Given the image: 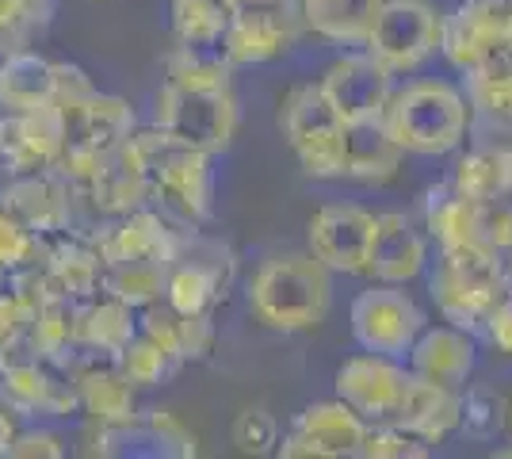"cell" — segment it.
<instances>
[{
    "instance_id": "cell-1",
    "label": "cell",
    "mask_w": 512,
    "mask_h": 459,
    "mask_svg": "<svg viewBox=\"0 0 512 459\" xmlns=\"http://www.w3.org/2000/svg\"><path fill=\"white\" fill-rule=\"evenodd\" d=\"M130 150L150 180V207L176 226H203L214 211L211 153L195 150L161 127L130 134Z\"/></svg>"
},
{
    "instance_id": "cell-2",
    "label": "cell",
    "mask_w": 512,
    "mask_h": 459,
    "mask_svg": "<svg viewBox=\"0 0 512 459\" xmlns=\"http://www.w3.org/2000/svg\"><path fill=\"white\" fill-rule=\"evenodd\" d=\"M333 303L329 268L314 253H283L256 268L249 310L276 333H302L325 322Z\"/></svg>"
},
{
    "instance_id": "cell-3",
    "label": "cell",
    "mask_w": 512,
    "mask_h": 459,
    "mask_svg": "<svg viewBox=\"0 0 512 459\" xmlns=\"http://www.w3.org/2000/svg\"><path fill=\"white\" fill-rule=\"evenodd\" d=\"M383 127L406 153H451L467 138L470 111L459 88L444 81H413L390 92L383 108Z\"/></svg>"
},
{
    "instance_id": "cell-4",
    "label": "cell",
    "mask_w": 512,
    "mask_h": 459,
    "mask_svg": "<svg viewBox=\"0 0 512 459\" xmlns=\"http://www.w3.org/2000/svg\"><path fill=\"white\" fill-rule=\"evenodd\" d=\"M153 127L203 153H222L237 134L234 85H184L161 81L153 96Z\"/></svg>"
},
{
    "instance_id": "cell-5",
    "label": "cell",
    "mask_w": 512,
    "mask_h": 459,
    "mask_svg": "<svg viewBox=\"0 0 512 459\" xmlns=\"http://www.w3.org/2000/svg\"><path fill=\"white\" fill-rule=\"evenodd\" d=\"M428 295L451 326H486L490 310L505 295L501 257L490 249H440V261L428 276Z\"/></svg>"
},
{
    "instance_id": "cell-6",
    "label": "cell",
    "mask_w": 512,
    "mask_h": 459,
    "mask_svg": "<svg viewBox=\"0 0 512 459\" xmlns=\"http://www.w3.org/2000/svg\"><path fill=\"white\" fill-rule=\"evenodd\" d=\"M65 108V142L58 169L69 180H85L92 176V169L111 157L127 142L130 134L138 131V115L123 96L111 92H88L85 100L62 104Z\"/></svg>"
},
{
    "instance_id": "cell-7",
    "label": "cell",
    "mask_w": 512,
    "mask_h": 459,
    "mask_svg": "<svg viewBox=\"0 0 512 459\" xmlns=\"http://www.w3.org/2000/svg\"><path fill=\"white\" fill-rule=\"evenodd\" d=\"M279 127L299 157L302 173L314 180H341L344 173V119L333 111L318 85H295L283 96Z\"/></svg>"
},
{
    "instance_id": "cell-8",
    "label": "cell",
    "mask_w": 512,
    "mask_h": 459,
    "mask_svg": "<svg viewBox=\"0 0 512 459\" xmlns=\"http://www.w3.org/2000/svg\"><path fill=\"white\" fill-rule=\"evenodd\" d=\"M440 23L428 0H383L363 46L390 73H409L436 54Z\"/></svg>"
},
{
    "instance_id": "cell-9",
    "label": "cell",
    "mask_w": 512,
    "mask_h": 459,
    "mask_svg": "<svg viewBox=\"0 0 512 459\" xmlns=\"http://www.w3.org/2000/svg\"><path fill=\"white\" fill-rule=\"evenodd\" d=\"M0 207L35 238H58L77 222L73 184L58 165L8 173L0 180Z\"/></svg>"
},
{
    "instance_id": "cell-10",
    "label": "cell",
    "mask_w": 512,
    "mask_h": 459,
    "mask_svg": "<svg viewBox=\"0 0 512 459\" xmlns=\"http://www.w3.org/2000/svg\"><path fill=\"white\" fill-rule=\"evenodd\" d=\"M302 27L299 0H256L230 12L222 46L234 66H260L299 43Z\"/></svg>"
},
{
    "instance_id": "cell-11",
    "label": "cell",
    "mask_w": 512,
    "mask_h": 459,
    "mask_svg": "<svg viewBox=\"0 0 512 459\" xmlns=\"http://www.w3.org/2000/svg\"><path fill=\"white\" fill-rule=\"evenodd\" d=\"M440 50L459 73L512 54V0H467L440 23Z\"/></svg>"
},
{
    "instance_id": "cell-12",
    "label": "cell",
    "mask_w": 512,
    "mask_h": 459,
    "mask_svg": "<svg viewBox=\"0 0 512 459\" xmlns=\"http://www.w3.org/2000/svg\"><path fill=\"white\" fill-rule=\"evenodd\" d=\"M425 329V310L413 303L402 284H375L356 295L352 303V337L363 352L379 356H406L417 333Z\"/></svg>"
},
{
    "instance_id": "cell-13",
    "label": "cell",
    "mask_w": 512,
    "mask_h": 459,
    "mask_svg": "<svg viewBox=\"0 0 512 459\" xmlns=\"http://www.w3.org/2000/svg\"><path fill=\"white\" fill-rule=\"evenodd\" d=\"M367 425L371 421H363L344 402H314L295 417L276 452L287 459H352L360 456Z\"/></svg>"
},
{
    "instance_id": "cell-14",
    "label": "cell",
    "mask_w": 512,
    "mask_h": 459,
    "mask_svg": "<svg viewBox=\"0 0 512 459\" xmlns=\"http://www.w3.org/2000/svg\"><path fill=\"white\" fill-rule=\"evenodd\" d=\"M409 383H413V372L394 364V356H379V352H360V356L344 360V368L337 372L341 402L375 425L394 421V414L406 402Z\"/></svg>"
},
{
    "instance_id": "cell-15",
    "label": "cell",
    "mask_w": 512,
    "mask_h": 459,
    "mask_svg": "<svg viewBox=\"0 0 512 459\" xmlns=\"http://www.w3.org/2000/svg\"><path fill=\"white\" fill-rule=\"evenodd\" d=\"M318 88L333 111L344 123H363V119H379L394 92V73L379 66L367 50L363 54H344L333 66L321 73Z\"/></svg>"
},
{
    "instance_id": "cell-16",
    "label": "cell",
    "mask_w": 512,
    "mask_h": 459,
    "mask_svg": "<svg viewBox=\"0 0 512 459\" xmlns=\"http://www.w3.org/2000/svg\"><path fill=\"white\" fill-rule=\"evenodd\" d=\"M371 234H375V215L371 211L352 207V203H329L310 219V253L329 272L363 276Z\"/></svg>"
},
{
    "instance_id": "cell-17",
    "label": "cell",
    "mask_w": 512,
    "mask_h": 459,
    "mask_svg": "<svg viewBox=\"0 0 512 459\" xmlns=\"http://www.w3.org/2000/svg\"><path fill=\"white\" fill-rule=\"evenodd\" d=\"M467 77V134L474 146H512V54H501Z\"/></svg>"
},
{
    "instance_id": "cell-18",
    "label": "cell",
    "mask_w": 512,
    "mask_h": 459,
    "mask_svg": "<svg viewBox=\"0 0 512 459\" xmlns=\"http://www.w3.org/2000/svg\"><path fill=\"white\" fill-rule=\"evenodd\" d=\"M0 406L16 417H69L81 410L69 372L50 360H35L0 375Z\"/></svg>"
},
{
    "instance_id": "cell-19",
    "label": "cell",
    "mask_w": 512,
    "mask_h": 459,
    "mask_svg": "<svg viewBox=\"0 0 512 459\" xmlns=\"http://www.w3.org/2000/svg\"><path fill=\"white\" fill-rule=\"evenodd\" d=\"M428 245L421 230L402 215V211H386L375 215V234H371V249H367V272L379 284H409L425 272Z\"/></svg>"
},
{
    "instance_id": "cell-20",
    "label": "cell",
    "mask_w": 512,
    "mask_h": 459,
    "mask_svg": "<svg viewBox=\"0 0 512 459\" xmlns=\"http://www.w3.org/2000/svg\"><path fill=\"white\" fill-rule=\"evenodd\" d=\"M425 226L440 241V249H490V226H486V203L470 199L455 184L432 188L425 199Z\"/></svg>"
},
{
    "instance_id": "cell-21",
    "label": "cell",
    "mask_w": 512,
    "mask_h": 459,
    "mask_svg": "<svg viewBox=\"0 0 512 459\" xmlns=\"http://www.w3.org/2000/svg\"><path fill=\"white\" fill-rule=\"evenodd\" d=\"M409 372L448 391H467L470 372H474V345H470L467 329H421L417 341L409 345Z\"/></svg>"
},
{
    "instance_id": "cell-22",
    "label": "cell",
    "mask_w": 512,
    "mask_h": 459,
    "mask_svg": "<svg viewBox=\"0 0 512 459\" xmlns=\"http://www.w3.org/2000/svg\"><path fill=\"white\" fill-rule=\"evenodd\" d=\"M43 268L50 291H62L69 299H92L100 295V276H104V257L92 234L65 230L58 238H46Z\"/></svg>"
},
{
    "instance_id": "cell-23",
    "label": "cell",
    "mask_w": 512,
    "mask_h": 459,
    "mask_svg": "<svg viewBox=\"0 0 512 459\" xmlns=\"http://www.w3.org/2000/svg\"><path fill=\"white\" fill-rule=\"evenodd\" d=\"M58 104V62L35 46L0 54V108L23 111Z\"/></svg>"
},
{
    "instance_id": "cell-24",
    "label": "cell",
    "mask_w": 512,
    "mask_h": 459,
    "mask_svg": "<svg viewBox=\"0 0 512 459\" xmlns=\"http://www.w3.org/2000/svg\"><path fill=\"white\" fill-rule=\"evenodd\" d=\"M406 150L390 138L383 119H363V123H344V173L348 180L363 184H386L402 169Z\"/></svg>"
},
{
    "instance_id": "cell-25",
    "label": "cell",
    "mask_w": 512,
    "mask_h": 459,
    "mask_svg": "<svg viewBox=\"0 0 512 459\" xmlns=\"http://www.w3.org/2000/svg\"><path fill=\"white\" fill-rule=\"evenodd\" d=\"M459 410H463V391H448V387H436V383H425L413 375L406 402L390 425L421 437L425 444H436L448 437L451 429H459Z\"/></svg>"
},
{
    "instance_id": "cell-26",
    "label": "cell",
    "mask_w": 512,
    "mask_h": 459,
    "mask_svg": "<svg viewBox=\"0 0 512 459\" xmlns=\"http://www.w3.org/2000/svg\"><path fill=\"white\" fill-rule=\"evenodd\" d=\"M138 333V310L115 295H92L81 299V314H77V341L88 349L100 352H123L130 337Z\"/></svg>"
},
{
    "instance_id": "cell-27",
    "label": "cell",
    "mask_w": 512,
    "mask_h": 459,
    "mask_svg": "<svg viewBox=\"0 0 512 459\" xmlns=\"http://www.w3.org/2000/svg\"><path fill=\"white\" fill-rule=\"evenodd\" d=\"M226 287H230V280L207 264L172 261L161 303L176 314H214V306L226 299Z\"/></svg>"
},
{
    "instance_id": "cell-28",
    "label": "cell",
    "mask_w": 512,
    "mask_h": 459,
    "mask_svg": "<svg viewBox=\"0 0 512 459\" xmlns=\"http://www.w3.org/2000/svg\"><path fill=\"white\" fill-rule=\"evenodd\" d=\"M383 0H299L302 23L333 43H363Z\"/></svg>"
},
{
    "instance_id": "cell-29",
    "label": "cell",
    "mask_w": 512,
    "mask_h": 459,
    "mask_svg": "<svg viewBox=\"0 0 512 459\" xmlns=\"http://www.w3.org/2000/svg\"><path fill=\"white\" fill-rule=\"evenodd\" d=\"M451 184L478 203H490L512 192V146H474L459 157Z\"/></svg>"
},
{
    "instance_id": "cell-30",
    "label": "cell",
    "mask_w": 512,
    "mask_h": 459,
    "mask_svg": "<svg viewBox=\"0 0 512 459\" xmlns=\"http://www.w3.org/2000/svg\"><path fill=\"white\" fill-rule=\"evenodd\" d=\"M77 314H81V299H69L62 291H50L43 299V306L35 310V318H31V333L39 341L43 360L58 364V368H65L73 360L77 345H81L77 341Z\"/></svg>"
},
{
    "instance_id": "cell-31",
    "label": "cell",
    "mask_w": 512,
    "mask_h": 459,
    "mask_svg": "<svg viewBox=\"0 0 512 459\" xmlns=\"http://www.w3.org/2000/svg\"><path fill=\"white\" fill-rule=\"evenodd\" d=\"M234 77V62L226 54L222 39H207V43H184L176 46L165 58V81H184V85H230Z\"/></svg>"
},
{
    "instance_id": "cell-32",
    "label": "cell",
    "mask_w": 512,
    "mask_h": 459,
    "mask_svg": "<svg viewBox=\"0 0 512 459\" xmlns=\"http://www.w3.org/2000/svg\"><path fill=\"white\" fill-rule=\"evenodd\" d=\"M169 268H172L169 261H104L100 291L123 299L134 310H142V306L157 303L165 295Z\"/></svg>"
},
{
    "instance_id": "cell-33",
    "label": "cell",
    "mask_w": 512,
    "mask_h": 459,
    "mask_svg": "<svg viewBox=\"0 0 512 459\" xmlns=\"http://www.w3.org/2000/svg\"><path fill=\"white\" fill-rule=\"evenodd\" d=\"M119 360V372L127 375V383L134 387V391H150V387H161L165 379H169L180 364L172 360L169 352L161 349L153 337H146L142 329L130 337L127 345H123V352L115 356Z\"/></svg>"
},
{
    "instance_id": "cell-34",
    "label": "cell",
    "mask_w": 512,
    "mask_h": 459,
    "mask_svg": "<svg viewBox=\"0 0 512 459\" xmlns=\"http://www.w3.org/2000/svg\"><path fill=\"white\" fill-rule=\"evenodd\" d=\"M172 4V35L184 43H207L222 39L226 20L237 0H169Z\"/></svg>"
},
{
    "instance_id": "cell-35",
    "label": "cell",
    "mask_w": 512,
    "mask_h": 459,
    "mask_svg": "<svg viewBox=\"0 0 512 459\" xmlns=\"http://www.w3.org/2000/svg\"><path fill=\"white\" fill-rule=\"evenodd\" d=\"M234 444L245 456H268L279 444V421L264 406H249L241 410L234 421Z\"/></svg>"
},
{
    "instance_id": "cell-36",
    "label": "cell",
    "mask_w": 512,
    "mask_h": 459,
    "mask_svg": "<svg viewBox=\"0 0 512 459\" xmlns=\"http://www.w3.org/2000/svg\"><path fill=\"white\" fill-rule=\"evenodd\" d=\"M360 456L363 459H421V456H428V444L421 437L406 433V429H394V425H379V429L367 425Z\"/></svg>"
},
{
    "instance_id": "cell-37",
    "label": "cell",
    "mask_w": 512,
    "mask_h": 459,
    "mask_svg": "<svg viewBox=\"0 0 512 459\" xmlns=\"http://www.w3.org/2000/svg\"><path fill=\"white\" fill-rule=\"evenodd\" d=\"M43 245H46V238H35L31 230H23L20 222L0 207V276H4L8 268H16V264L39 261V257H43Z\"/></svg>"
},
{
    "instance_id": "cell-38",
    "label": "cell",
    "mask_w": 512,
    "mask_h": 459,
    "mask_svg": "<svg viewBox=\"0 0 512 459\" xmlns=\"http://www.w3.org/2000/svg\"><path fill=\"white\" fill-rule=\"evenodd\" d=\"M211 349H214L211 314H180V360L184 364L207 360Z\"/></svg>"
},
{
    "instance_id": "cell-39",
    "label": "cell",
    "mask_w": 512,
    "mask_h": 459,
    "mask_svg": "<svg viewBox=\"0 0 512 459\" xmlns=\"http://www.w3.org/2000/svg\"><path fill=\"white\" fill-rule=\"evenodd\" d=\"M459 425H467L478 437L493 433L501 425V398L493 391H470L463 398V410H459Z\"/></svg>"
},
{
    "instance_id": "cell-40",
    "label": "cell",
    "mask_w": 512,
    "mask_h": 459,
    "mask_svg": "<svg viewBox=\"0 0 512 459\" xmlns=\"http://www.w3.org/2000/svg\"><path fill=\"white\" fill-rule=\"evenodd\" d=\"M12 459H62L65 444L62 437L54 433H39V429H27V433H16L12 448H8Z\"/></svg>"
},
{
    "instance_id": "cell-41",
    "label": "cell",
    "mask_w": 512,
    "mask_h": 459,
    "mask_svg": "<svg viewBox=\"0 0 512 459\" xmlns=\"http://www.w3.org/2000/svg\"><path fill=\"white\" fill-rule=\"evenodd\" d=\"M486 329H490V337L497 341V349L512 352V291H505L497 299V306H493L490 318H486Z\"/></svg>"
},
{
    "instance_id": "cell-42",
    "label": "cell",
    "mask_w": 512,
    "mask_h": 459,
    "mask_svg": "<svg viewBox=\"0 0 512 459\" xmlns=\"http://www.w3.org/2000/svg\"><path fill=\"white\" fill-rule=\"evenodd\" d=\"M20 326H31V322L23 318L20 306L12 303V295L4 291V276H0V341H4L12 329H20Z\"/></svg>"
},
{
    "instance_id": "cell-43",
    "label": "cell",
    "mask_w": 512,
    "mask_h": 459,
    "mask_svg": "<svg viewBox=\"0 0 512 459\" xmlns=\"http://www.w3.org/2000/svg\"><path fill=\"white\" fill-rule=\"evenodd\" d=\"M12 440H16V414L0 406V459L8 456V448H12Z\"/></svg>"
},
{
    "instance_id": "cell-44",
    "label": "cell",
    "mask_w": 512,
    "mask_h": 459,
    "mask_svg": "<svg viewBox=\"0 0 512 459\" xmlns=\"http://www.w3.org/2000/svg\"><path fill=\"white\" fill-rule=\"evenodd\" d=\"M509 425H512V410H509Z\"/></svg>"
}]
</instances>
